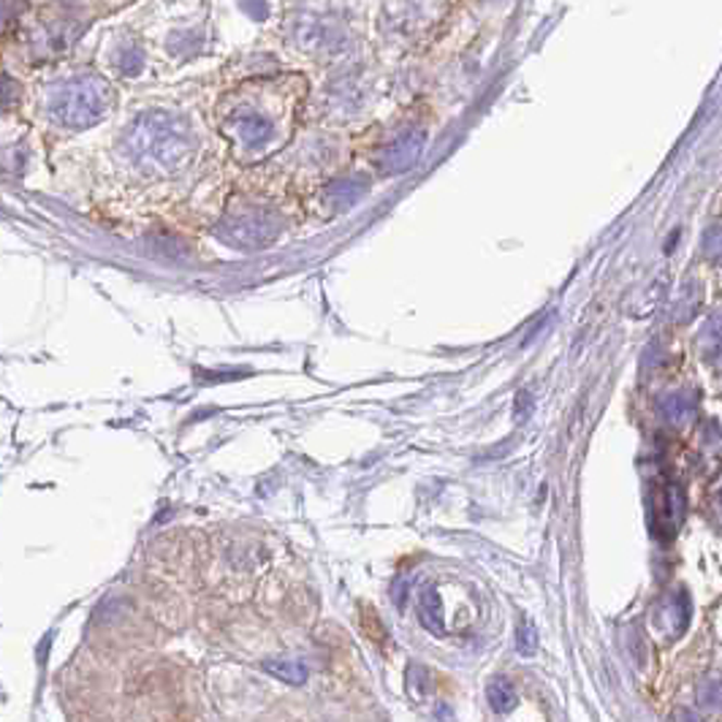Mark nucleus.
<instances>
[{"label":"nucleus","mask_w":722,"mask_h":722,"mask_svg":"<svg viewBox=\"0 0 722 722\" xmlns=\"http://www.w3.org/2000/svg\"><path fill=\"white\" fill-rule=\"evenodd\" d=\"M700 700L706 706L720 704V682H709V689H700Z\"/></svg>","instance_id":"nucleus-11"},{"label":"nucleus","mask_w":722,"mask_h":722,"mask_svg":"<svg viewBox=\"0 0 722 722\" xmlns=\"http://www.w3.org/2000/svg\"><path fill=\"white\" fill-rule=\"evenodd\" d=\"M421 622L427 624L432 633H443V603H440V595L434 586H427L421 592Z\"/></svg>","instance_id":"nucleus-5"},{"label":"nucleus","mask_w":722,"mask_h":722,"mask_svg":"<svg viewBox=\"0 0 722 722\" xmlns=\"http://www.w3.org/2000/svg\"><path fill=\"white\" fill-rule=\"evenodd\" d=\"M535 646H537V641H535V628H521L519 630V651L521 655H532V651H535Z\"/></svg>","instance_id":"nucleus-10"},{"label":"nucleus","mask_w":722,"mask_h":722,"mask_svg":"<svg viewBox=\"0 0 722 722\" xmlns=\"http://www.w3.org/2000/svg\"><path fill=\"white\" fill-rule=\"evenodd\" d=\"M280 231L275 217H269V212H239L237 217L223 223V237L228 242L239 244V248H261V244L271 242L275 233Z\"/></svg>","instance_id":"nucleus-2"},{"label":"nucleus","mask_w":722,"mask_h":722,"mask_svg":"<svg viewBox=\"0 0 722 722\" xmlns=\"http://www.w3.org/2000/svg\"><path fill=\"white\" fill-rule=\"evenodd\" d=\"M662 416H666L671 423L689 421V418L695 416L693 400H687V396H684V394L666 396V402H662Z\"/></svg>","instance_id":"nucleus-8"},{"label":"nucleus","mask_w":722,"mask_h":722,"mask_svg":"<svg viewBox=\"0 0 722 722\" xmlns=\"http://www.w3.org/2000/svg\"><path fill=\"white\" fill-rule=\"evenodd\" d=\"M329 193L334 195V201H342V204H351V201L358 195V188L353 182H340V185H334V188H331Z\"/></svg>","instance_id":"nucleus-9"},{"label":"nucleus","mask_w":722,"mask_h":722,"mask_svg":"<svg viewBox=\"0 0 722 722\" xmlns=\"http://www.w3.org/2000/svg\"><path fill=\"white\" fill-rule=\"evenodd\" d=\"M264 668L271 673V676L280 679V682L288 684L307 682V668H304L299 660H269Z\"/></svg>","instance_id":"nucleus-7"},{"label":"nucleus","mask_w":722,"mask_h":722,"mask_svg":"<svg viewBox=\"0 0 722 722\" xmlns=\"http://www.w3.org/2000/svg\"><path fill=\"white\" fill-rule=\"evenodd\" d=\"M687 617H689L687 595H684V592H676V595L668 597V600L660 606V611H657V628L666 630V624L673 622L671 635L676 638V635L687 628Z\"/></svg>","instance_id":"nucleus-4"},{"label":"nucleus","mask_w":722,"mask_h":722,"mask_svg":"<svg viewBox=\"0 0 722 722\" xmlns=\"http://www.w3.org/2000/svg\"><path fill=\"white\" fill-rule=\"evenodd\" d=\"M486 700L497 714H505L516 706V689L508 679H492L486 687Z\"/></svg>","instance_id":"nucleus-6"},{"label":"nucleus","mask_w":722,"mask_h":722,"mask_svg":"<svg viewBox=\"0 0 722 722\" xmlns=\"http://www.w3.org/2000/svg\"><path fill=\"white\" fill-rule=\"evenodd\" d=\"M423 150V134L418 128H407L380 152L378 166L383 168L385 174H402L418 161Z\"/></svg>","instance_id":"nucleus-3"},{"label":"nucleus","mask_w":722,"mask_h":722,"mask_svg":"<svg viewBox=\"0 0 722 722\" xmlns=\"http://www.w3.org/2000/svg\"><path fill=\"white\" fill-rule=\"evenodd\" d=\"M302 96L304 79L291 74L239 85V90L223 103L220 117L233 155L242 163H255L280 150L293 134V117Z\"/></svg>","instance_id":"nucleus-1"}]
</instances>
